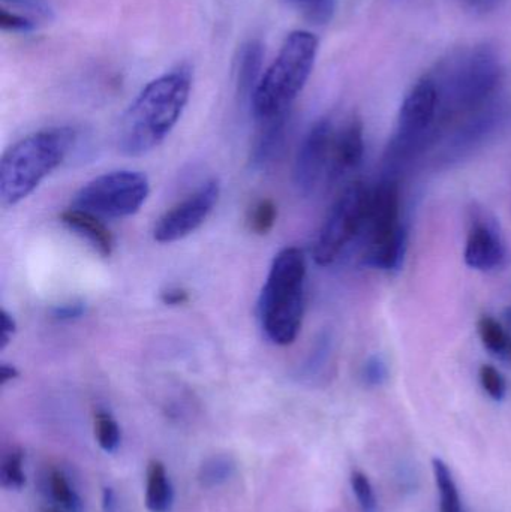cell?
Masks as SVG:
<instances>
[{
	"instance_id": "obj_12",
	"label": "cell",
	"mask_w": 511,
	"mask_h": 512,
	"mask_svg": "<svg viewBox=\"0 0 511 512\" xmlns=\"http://www.w3.org/2000/svg\"><path fill=\"white\" fill-rule=\"evenodd\" d=\"M363 156H365L363 122L359 117L353 116L339 131H336L329 180L335 182L345 174L357 170L362 164Z\"/></svg>"
},
{
	"instance_id": "obj_16",
	"label": "cell",
	"mask_w": 511,
	"mask_h": 512,
	"mask_svg": "<svg viewBox=\"0 0 511 512\" xmlns=\"http://www.w3.org/2000/svg\"><path fill=\"white\" fill-rule=\"evenodd\" d=\"M144 502L150 512H170L173 507V484H171L164 463L159 460H152L147 466Z\"/></svg>"
},
{
	"instance_id": "obj_6",
	"label": "cell",
	"mask_w": 511,
	"mask_h": 512,
	"mask_svg": "<svg viewBox=\"0 0 511 512\" xmlns=\"http://www.w3.org/2000/svg\"><path fill=\"white\" fill-rule=\"evenodd\" d=\"M149 194L146 174L111 171L84 185L75 194L74 207L104 218H128L143 207Z\"/></svg>"
},
{
	"instance_id": "obj_32",
	"label": "cell",
	"mask_w": 511,
	"mask_h": 512,
	"mask_svg": "<svg viewBox=\"0 0 511 512\" xmlns=\"http://www.w3.org/2000/svg\"><path fill=\"white\" fill-rule=\"evenodd\" d=\"M18 375H20V373H18V370L15 369L12 364L3 363L2 366H0V384L6 385L8 382L17 379Z\"/></svg>"
},
{
	"instance_id": "obj_17",
	"label": "cell",
	"mask_w": 511,
	"mask_h": 512,
	"mask_svg": "<svg viewBox=\"0 0 511 512\" xmlns=\"http://www.w3.org/2000/svg\"><path fill=\"white\" fill-rule=\"evenodd\" d=\"M480 339H482L485 348L495 357L511 363V334L507 331L497 319L492 316H482L479 319Z\"/></svg>"
},
{
	"instance_id": "obj_24",
	"label": "cell",
	"mask_w": 511,
	"mask_h": 512,
	"mask_svg": "<svg viewBox=\"0 0 511 512\" xmlns=\"http://www.w3.org/2000/svg\"><path fill=\"white\" fill-rule=\"evenodd\" d=\"M480 382H482L483 390L489 394L492 399L503 400L507 394V382L506 378L501 375L500 370L495 369L494 366L489 364H483L480 367Z\"/></svg>"
},
{
	"instance_id": "obj_20",
	"label": "cell",
	"mask_w": 511,
	"mask_h": 512,
	"mask_svg": "<svg viewBox=\"0 0 511 512\" xmlns=\"http://www.w3.org/2000/svg\"><path fill=\"white\" fill-rule=\"evenodd\" d=\"M95 438L105 453H113L120 444V427L108 412L99 411L95 415Z\"/></svg>"
},
{
	"instance_id": "obj_1",
	"label": "cell",
	"mask_w": 511,
	"mask_h": 512,
	"mask_svg": "<svg viewBox=\"0 0 511 512\" xmlns=\"http://www.w3.org/2000/svg\"><path fill=\"white\" fill-rule=\"evenodd\" d=\"M191 90L192 69L186 63L150 81L120 119V152L138 158L156 149L182 117Z\"/></svg>"
},
{
	"instance_id": "obj_2",
	"label": "cell",
	"mask_w": 511,
	"mask_h": 512,
	"mask_svg": "<svg viewBox=\"0 0 511 512\" xmlns=\"http://www.w3.org/2000/svg\"><path fill=\"white\" fill-rule=\"evenodd\" d=\"M71 128H51L27 135L6 150L0 162V201L11 207L26 200L74 146Z\"/></svg>"
},
{
	"instance_id": "obj_10",
	"label": "cell",
	"mask_w": 511,
	"mask_h": 512,
	"mask_svg": "<svg viewBox=\"0 0 511 512\" xmlns=\"http://www.w3.org/2000/svg\"><path fill=\"white\" fill-rule=\"evenodd\" d=\"M221 195L218 180L204 183L197 192L171 207L153 228V239L162 245L191 236L209 218Z\"/></svg>"
},
{
	"instance_id": "obj_18",
	"label": "cell",
	"mask_w": 511,
	"mask_h": 512,
	"mask_svg": "<svg viewBox=\"0 0 511 512\" xmlns=\"http://www.w3.org/2000/svg\"><path fill=\"white\" fill-rule=\"evenodd\" d=\"M236 474V462L227 454H215L201 463L198 469V481L204 489H216L224 486Z\"/></svg>"
},
{
	"instance_id": "obj_22",
	"label": "cell",
	"mask_w": 511,
	"mask_h": 512,
	"mask_svg": "<svg viewBox=\"0 0 511 512\" xmlns=\"http://www.w3.org/2000/svg\"><path fill=\"white\" fill-rule=\"evenodd\" d=\"M0 481L5 489H21L26 483V475L23 472V456L18 451L9 454L0 471Z\"/></svg>"
},
{
	"instance_id": "obj_29",
	"label": "cell",
	"mask_w": 511,
	"mask_h": 512,
	"mask_svg": "<svg viewBox=\"0 0 511 512\" xmlns=\"http://www.w3.org/2000/svg\"><path fill=\"white\" fill-rule=\"evenodd\" d=\"M84 313H86V304L83 301L75 300L54 307L53 318L56 321L69 322L81 318Z\"/></svg>"
},
{
	"instance_id": "obj_5",
	"label": "cell",
	"mask_w": 511,
	"mask_h": 512,
	"mask_svg": "<svg viewBox=\"0 0 511 512\" xmlns=\"http://www.w3.org/2000/svg\"><path fill=\"white\" fill-rule=\"evenodd\" d=\"M362 259L368 267L396 271L407 252L401 218V191L395 177H384L369 191L368 215L362 231Z\"/></svg>"
},
{
	"instance_id": "obj_27",
	"label": "cell",
	"mask_w": 511,
	"mask_h": 512,
	"mask_svg": "<svg viewBox=\"0 0 511 512\" xmlns=\"http://www.w3.org/2000/svg\"><path fill=\"white\" fill-rule=\"evenodd\" d=\"M305 14L317 23H326L333 14V0H296Z\"/></svg>"
},
{
	"instance_id": "obj_3",
	"label": "cell",
	"mask_w": 511,
	"mask_h": 512,
	"mask_svg": "<svg viewBox=\"0 0 511 512\" xmlns=\"http://www.w3.org/2000/svg\"><path fill=\"white\" fill-rule=\"evenodd\" d=\"M305 282V254L299 248L279 252L258 303L261 327L275 345H291L299 336L305 313Z\"/></svg>"
},
{
	"instance_id": "obj_14",
	"label": "cell",
	"mask_w": 511,
	"mask_h": 512,
	"mask_svg": "<svg viewBox=\"0 0 511 512\" xmlns=\"http://www.w3.org/2000/svg\"><path fill=\"white\" fill-rule=\"evenodd\" d=\"M261 131L255 138L251 153V165L255 170H263L272 164L275 156L282 150L287 129V113L273 119L263 120Z\"/></svg>"
},
{
	"instance_id": "obj_25",
	"label": "cell",
	"mask_w": 511,
	"mask_h": 512,
	"mask_svg": "<svg viewBox=\"0 0 511 512\" xmlns=\"http://www.w3.org/2000/svg\"><path fill=\"white\" fill-rule=\"evenodd\" d=\"M389 379V367L380 355H372L362 367V381L368 387H381Z\"/></svg>"
},
{
	"instance_id": "obj_7",
	"label": "cell",
	"mask_w": 511,
	"mask_h": 512,
	"mask_svg": "<svg viewBox=\"0 0 511 512\" xmlns=\"http://www.w3.org/2000/svg\"><path fill=\"white\" fill-rule=\"evenodd\" d=\"M369 189L351 183L333 204L314 245V259L321 267L332 265L348 245L362 236L368 215Z\"/></svg>"
},
{
	"instance_id": "obj_8",
	"label": "cell",
	"mask_w": 511,
	"mask_h": 512,
	"mask_svg": "<svg viewBox=\"0 0 511 512\" xmlns=\"http://www.w3.org/2000/svg\"><path fill=\"white\" fill-rule=\"evenodd\" d=\"M500 81L501 68L497 57L491 50L479 48L453 77L444 99V114L453 116L477 110L494 95Z\"/></svg>"
},
{
	"instance_id": "obj_19",
	"label": "cell",
	"mask_w": 511,
	"mask_h": 512,
	"mask_svg": "<svg viewBox=\"0 0 511 512\" xmlns=\"http://www.w3.org/2000/svg\"><path fill=\"white\" fill-rule=\"evenodd\" d=\"M432 468H434L435 483H437L438 493H440L441 512H464L461 496H459L458 487H456L449 466L441 459H434Z\"/></svg>"
},
{
	"instance_id": "obj_13",
	"label": "cell",
	"mask_w": 511,
	"mask_h": 512,
	"mask_svg": "<svg viewBox=\"0 0 511 512\" xmlns=\"http://www.w3.org/2000/svg\"><path fill=\"white\" fill-rule=\"evenodd\" d=\"M60 221L65 224L69 230L74 231L78 236L83 237L84 240L93 246L98 254L108 258L114 251V237L111 231L105 227L104 222L93 215V213L86 212V210L72 209L65 210L60 215Z\"/></svg>"
},
{
	"instance_id": "obj_4",
	"label": "cell",
	"mask_w": 511,
	"mask_h": 512,
	"mask_svg": "<svg viewBox=\"0 0 511 512\" xmlns=\"http://www.w3.org/2000/svg\"><path fill=\"white\" fill-rule=\"evenodd\" d=\"M318 45L317 36L308 30H294L285 38L251 98L252 111L260 122L288 113L311 77Z\"/></svg>"
},
{
	"instance_id": "obj_31",
	"label": "cell",
	"mask_w": 511,
	"mask_h": 512,
	"mask_svg": "<svg viewBox=\"0 0 511 512\" xmlns=\"http://www.w3.org/2000/svg\"><path fill=\"white\" fill-rule=\"evenodd\" d=\"M161 301L167 306H182L189 301V292L183 288H168L162 291Z\"/></svg>"
},
{
	"instance_id": "obj_30",
	"label": "cell",
	"mask_w": 511,
	"mask_h": 512,
	"mask_svg": "<svg viewBox=\"0 0 511 512\" xmlns=\"http://www.w3.org/2000/svg\"><path fill=\"white\" fill-rule=\"evenodd\" d=\"M0 318H2V325H0V327H2V333H0V349H5L8 343L11 342L15 331H17V322L12 318L11 313L5 309L0 313Z\"/></svg>"
},
{
	"instance_id": "obj_9",
	"label": "cell",
	"mask_w": 511,
	"mask_h": 512,
	"mask_svg": "<svg viewBox=\"0 0 511 512\" xmlns=\"http://www.w3.org/2000/svg\"><path fill=\"white\" fill-rule=\"evenodd\" d=\"M510 251L495 216L480 204L468 209L465 262L479 271L501 270L510 262Z\"/></svg>"
},
{
	"instance_id": "obj_23",
	"label": "cell",
	"mask_w": 511,
	"mask_h": 512,
	"mask_svg": "<svg viewBox=\"0 0 511 512\" xmlns=\"http://www.w3.org/2000/svg\"><path fill=\"white\" fill-rule=\"evenodd\" d=\"M351 487H353L354 495H356L357 502H359L363 512L377 511L374 487L363 472L354 471L351 474Z\"/></svg>"
},
{
	"instance_id": "obj_26",
	"label": "cell",
	"mask_w": 511,
	"mask_h": 512,
	"mask_svg": "<svg viewBox=\"0 0 511 512\" xmlns=\"http://www.w3.org/2000/svg\"><path fill=\"white\" fill-rule=\"evenodd\" d=\"M50 489L54 501L59 502L63 507L74 508L78 504L77 495L62 472L54 471L50 475Z\"/></svg>"
},
{
	"instance_id": "obj_33",
	"label": "cell",
	"mask_w": 511,
	"mask_h": 512,
	"mask_svg": "<svg viewBox=\"0 0 511 512\" xmlns=\"http://www.w3.org/2000/svg\"><path fill=\"white\" fill-rule=\"evenodd\" d=\"M48 512H59V511H48Z\"/></svg>"
},
{
	"instance_id": "obj_21",
	"label": "cell",
	"mask_w": 511,
	"mask_h": 512,
	"mask_svg": "<svg viewBox=\"0 0 511 512\" xmlns=\"http://www.w3.org/2000/svg\"><path fill=\"white\" fill-rule=\"evenodd\" d=\"M276 219H278V207L272 200L258 201L252 209L251 216H249V227L252 233L258 236H266L275 227Z\"/></svg>"
},
{
	"instance_id": "obj_11",
	"label": "cell",
	"mask_w": 511,
	"mask_h": 512,
	"mask_svg": "<svg viewBox=\"0 0 511 512\" xmlns=\"http://www.w3.org/2000/svg\"><path fill=\"white\" fill-rule=\"evenodd\" d=\"M336 131L332 120H318L303 138L294 162L293 179L297 191L309 195L324 179H329Z\"/></svg>"
},
{
	"instance_id": "obj_15",
	"label": "cell",
	"mask_w": 511,
	"mask_h": 512,
	"mask_svg": "<svg viewBox=\"0 0 511 512\" xmlns=\"http://www.w3.org/2000/svg\"><path fill=\"white\" fill-rule=\"evenodd\" d=\"M263 44L257 39H251L243 45L237 60V90L242 98H252L261 77H263Z\"/></svg>"
},
{
	"instance_id": "obj_28",
	"label": "cell",
	"mask_w": 511,
	"mask_h": 512,
	"mask_svg": "<svg viewBox=\"0 0 511 512\" xmlns=\"http://www.w3.org/2000/svg\"><path fill=\"white\" fill-rule=\"evenodd\" d=\"M0 27L9 32H29V30L35 29V23L30 18L9 11L6 6H2L0 8Z\"/></svg>"
}]
</instances>
